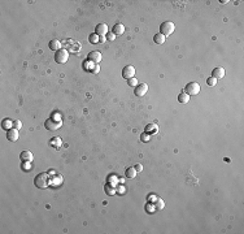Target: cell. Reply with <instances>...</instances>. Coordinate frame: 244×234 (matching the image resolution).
Listing matches in <instances>:
<instances>
[{
	"label": "cell",
	"instance_id": "1",
	"mask_svg": "<svg viewBox=\"0 0 244 234\" xmlns=\"http://www.w3.org/2000/svg\"><path fill=\"white\" fill-rule=\"evenodd\" d=\"M62 125V120H61V116L59 117L57 114H55V116H52L51 118H48V120L46 121V129L48 130H57L60 129Z\"/></svg>",
	"mask_w": 244,
	"mask_h": 234
},
{
	"label": "cell",
	"instance_id": "2",
	"mask_svg": "<svg viewBox=\"0 0 244 234\" xmlns=\"http://www.w3.org/2000/svg\"><path fill=\"white\" fill-rule=\"evenodd\" d=\"M34 183H35V186L38 187V189H47V187L49 186V178H48V176H47V173L38 174V176L35 177V180H34Z\"/></svg>",
	"mask_w": 244,
	"mask_h": 234
},
{
	"label": "cell",
	"instance_id": "3",
	"mask_svg": "<svg viewBox=\"0 0 244 234\" xmlns=\"http://www.w3.org/2000/svg\"><path fill=\"white\" fill-rule=\"evenodd\" d=\"M174 30H176V26H174V24L170 22V21H166V22L161 24V26H160V34H162L165 38L171 35V34L174 33Z\"/></svg>",
	"mask_w": 244,
	"mask_h": 234
},
{
	"label": "cell",
	"instance_id": "4",
	"mask_svg": "<svg viewBox=\"0 0 244 234\" xmlns=\"http://www.w3.org/2000/svg\"><path fill=\"white\" fill-rule=\"evenodd\" d=\"M68 59H69V52L64 48L57 51L55 55V61L57 62V64H65V62L68 61Z\"/></svg>",
	"mask_w": 244,
	"mask_h": 234
},
{
	"label": "cell",
	"instance_id": "5",
	"mask_svg": "<svg viewBox=\"0 0 244 234\" xmlns=\"http://www.w3.org/2000/svg\"><path fill=\"white\" fill-rule=\"evenodd\" d=\"M183 92H186V94H188V95H198V94L200 92V86H199V83H196V82H190L188 85H187L186 87H184V91Z\"/></svg>",
	"mask_w": 244,
	"mask_h": 234
},
{
	"label": "cell",
	"instance_id": "6",
	"mask_svg": "<svg viewBox=\"0 0 244 234\" xmlns=\"http://www.w3.org/2000/svg\"><path fill=\"white\" fill-rule=\"evenodd\" d=\"M134 76H135V68L131 67V65H126V67L122 69V77L126 78V79L134 78Z\"/></svg>",
	"mask_w": 244,
	"mask_h": 234
},
{
	"label": "cell",
	"instance_id": "7",
	"mask_svg": "<svg viewBox=\"0 0 244 234\" xmlns=\"http://www.w3.org/2000/svg\"><path fill=\"white\" fill-rule=\"evenodd\" d=\"M95 34L99 36H105L108 34V25L107 24H99L95 27Z\"/></svg>",
	"mask_w": 244,
	"mask_h": 234
},
{
	"label": "cell",
	"instance_id": "8",
	"mask_svg": "<svg viewBox=\"0 0 244 234\" xmlns=\"http://www.w3.org/2000/svg\"><path fill=\"white\" fill-rule=\"evenodd\" d=\"M147 91H148V85H146V83H142V85H138L135 87V90H134V92H135L136 96H144Z\"/></svg>",
	"mask_w": 244,
	"mask_h": 234
},
{
	"label": "cell",
	"instance_id": "9",
	"mask_svg": "<svg viewBox=\"0 0 244 234\" xmlns=\"http://www.w3.org/2000/svg\"><path fill=\"white\" fill-rule=\"evenodd\" d=\"M7 138H8V140H11V142H16V140H18V138H20V135H18V130L17 129H9V130H7Z\"/></svg>",
	"mask_w": 244,
	"mask_h": 234
},
{
	"label": "cell",
	"instance_id": "10",
	"mask_svg": "<svg viewBox=\"0 0 244 234\" xmlns=\"http://www.w3.org/2000/svg\"><path fill=\"white\" fill-rule=\"evenodd\" d=\"M88 60L92 61V62H95V64H99V62L101 61V54L98 52V51L90 52V54H88Z\"/></svg>",
	"mask_w": 244,
	"mask_h": 234
},
{
	"label": "cell",
	"instance_id": "11",
	"mask_svg": "<svg viewBox=\"0 0 244 234\" xmlns=\"http://www.w3.org/2000/svg\"><path fill=\"white\" fill-rule=\"evenodd\" d=\"M212 76H213L215 79L223 78L225 77V69H223V68H221V67L215 68V69H213V72H212Z\"/></svg>",
	"mask_w": 244,
	"mask_h": 234
},
{
	"label": "cell",
	"instance_id": "12",
	"mask_svg": "<svg viewBox=\"0 0 244 234\" xmlns=\"http://www.w3.org/2000/svg\"><path fill=\"white\" fill-rule=\"evenodd\" d=\"M49 49H52V51H60L61 49V43H60V40H57V39H54V40H51L49 42Z\"/></svg>",
	"mask_w": 244,
	"mask_h": 234
},
{
	"label": "cell",
	"instance_id": "13",
	"mask_svg": "<svg viewBox=\"0 0 244 234\" xmlns=\"http://www.w3.org/2000/svg\"><path fill=\"white\" fill-rule=\"evenodd\" d=\"M125 33V26L122 24H117L113 26V34L116 36L117 35H122V34Z\"/></svg>",
	"mask_w": 244,
	"mask_h": 234
},
{
	"label": "cell",
	"instance_id": "14",
	"mask_svg": "<svg viewBox=\"0 0 244 234\" xmlns=\"http://www.w3.org/2000/svg\"><path fill=\"white\" fill-rule=\"evenodd\" d=\"M20 159L22 161H33L34 156H33V154H31L30 151H24V152H21Z\"/></svg>",
	"mask_w": 244,
	"mask_h": 234
},
{
	"label": "cell",
	"instance_id": "15",
	"mask_svg": "<svg viewBox=\"0 0 244 234\" xmlns=\"http://www.w3.org/2000/svg\"><path fill=\"white\" fill-rule=\"evenodd\" d=\"M178 102H179L181 104H187V103L190 102V95L186 92H181L179 95H178Z\"/></svg>",
	"mask_w": 244,
	"mask_h": 234
},
{
	"label": "cell",
	"instance_id": "16",
	"mask_svg": "<svg viewBox=\"0 0 244 234\" xmlns=\"http://www.w3.org/2000/svg\"><path fill=\"white\" fill-rule=\"evenodd\" d=\"M1 127L4 130H9L13 127V121L9 120V118H4V120L1 121Z\"/></svg>",
	"mask_w": 244,
	"mask_h": 234
},
{
	"label": "cell",
	"instance_id": "17",
	"mask_svg": "<svg viewBox=\"0 0 244 234\" xmlns=\"http://www.w3.org/2000/svg\"><path fill=\"white\" fill-rule=\"evenodd\" d=\"M153 42H155L156 44H164V43H165V36L162 35V34H156V35L153 36Z\"/></svg>",
	"mask_w": 244,
	"mask_h": 234
},
{
	"label": "cell",
	"instance_id": "18",
	"mask_svg": "<svg viewBox=\"0 0 244 234\" xmlns=\"http://www.w3.org/2000/svg\"><path fill=\"white\" fill-rule=\"evenodd\" d=\"M135 176H136V170H135V168H127L126 169V177L127 178H135Z\"/></svg>",
	"mask_w": 244,
	"mask_h": 234
},
{
	"label": "cell",
	"instance_id": "19",
	"mask_svg": "<svg viewBox=\"0 0 244 234\" xmlns=\"http://www.w3.org/2000/svg\"><path fill=\"white\" fill-rule=\"evenodd\" d=\"M157 125L156 124H149L147 125V129H146V133H157Z\"/></svg>",
	"mask_w": 244,
	"mask_h": 234
},
{
	"label": "cell",
	"instance_id": "20",
	"mask_svg": "<svg viewBox=\"0 0 244 234\" xmlns=\"http://www.w3.org/2000/svg\"><path fill=\"white\" fill-rule=\"evenodd\" d=\"M164 200H161V199H157V200L155 202V208H156V211H160L164 208Z\"/></svg>",
	"mask_w": 244,
	"mask_h": 234
},
{
	"label": "cell",
	"instance_id": "21",
	"mask_svg": "<svg viewBox=\"0 0 244 234\" xmlns=\"http://www.w3.org/2000/svg\"><path fill=\"white\" fill-rule=\"evenodd\" d=\"M206 83H208V86H210V87H213L217 85V79H215L214 77H209L208 79H206Z\"/></svg>",
	"mask_w": 244,
	"mask_h": 234
},
{
	"label": "cell",
	"instance_id": "22",
	"mask_svg": "<svg viewBox=\"0 0 244 234\" xmlns=\"http://www.w3.org/2000/svg\"><path fill=\"white\" fill-rule=\"evenodd\" d=\"M127 83H129V86H131V87H136L138 86V79L135 77L130 78V79H127Z\"/></svg>",
	"mask_w": 244,
	"mask_h": 234
},
{
	"label": "cell",
	"instance_id": "23",
	"mask_svg": "<svg viewBox=\"0 0 244 234\" xmlns=\"http://www.w3.org/2000/svg\"><path fill=\"white\" fill-rule=\"evenodd\" d=\"M13 127H14V129H17V130H20L21 127H22V122H21L20 120L13 121Z\"/></svg>",
	"mask_w": 244,
	"mask_h": 234
},
{
	"label": "cell",
	"instance_id": "24",
	"mask_svg": "<svg viewBox=\"0 0 244 234\" xmlns=\"http://www.w3.org/2000/svg\"><path fill=\"white\" fill-rule=\"evenodd\" d=\"M31 161H24V164H22V168H24V170H31Z\"/></svg>",
	"mask_w": 244,
	"mask_h": 234
},
{
	"label": "cell",
	"instance_id": "25",
	"mask_svg": "<svg viewBox=\"0 0 244 234\" xmlns=\"http://www.w3.org/2000/svg\"><path fill=\"white\" fill-rule=\"evenodd\" d=\"M140 139H142L143 142H149V139H151V135H149L148 133H144V134H142Z\"/></svg>",
	"mask_w": 244,
	"mask_h": 234
},
{
	"label": "cell",
	"instance_id": "26",
	"mask_svg": "<svg viewBox=\"0 0 244 234\" xmlns=\"http://www.w3.org/2000/svg\"><path fill=\"white\" fill-rule=\"evenodd\" d=\"M105 191H107V194H108V195L114 194V189H113V187H111V185H107V186H105Z\"/></svg>",
	"mask_w": 244,
	"mask_h": 234
},
{
	"label": "cell",
	"instance_id": "27",
	"mask_svg": "<svg viewBox=\"0 0 244 234\" xmlns=\"http://www.w3.org/2000/svg\"><path fill=\"white\" fill-rule=\"evenodd\" d=\"M146 210H147V212L152 213V212H155V211H156V208H155V205H152V204H147V205H146Z\"/></svg>",
	"mask_w": 244,
	"mask_h": 234
},
{
	"label": "cell",
	"instance_id": "28",
	"mask_svg": "<svg viewBox=\"0 0 244 234\" xmlns=\"http://www.w3.org/2000/svg\"><path fill=\"white\" fill-rule=\"evenodd\" d=\"M90 42H91V43H98L99 42V35H96V34L91 35V36H90Z\"/></svg>",
	"mask_w": 244,
	"mask_h": 234
},
{
	"label": "cell",
	"instance_id": "29",
	"mask_svg": "<svg viewBox=\"0 0 244 234\" xmlns=\"http://www.w3.org/2000/svg\"><path fill=\"white\" fill-rule=\"evenodd\" d=\"M134 168H135V170H136V172H140V170H143V167H142V165H140V164H136V165H135V167H134Z\"/></svg>",
	"mask_w": 244,
	"mask_h": 234
},
{
	"label": "cell",
	"instance_id": "30",
	"mask_svg": "<svg viewBox=\"0 0 244 234\" xmlns=\"http://www.w3.org/2000/svg\"><path fill=\"white\" fill-rule=\"evenodd\" d=\"M107 38H108V40H114L116 39V35H114V34H108Z\"/></svg>",
	"mask_w": 244,
	"mask_h": 234
},
{
	"label": "cell",
	"instance_id": "31",
	"mask_svg": "<svg viewBox=\"0 0 244 234\" xmlns=\"http://www.w3.org/2000/svg\"><path fill=\"white\" fill-rule=\"evenodd\" d=\"M99 70H100V67L98 64L95 65V68H93V70H92V73H99Z\"/></svg>",
	"mask_w": 244,
	"mask_h": 234
},
{
	"label": "cell",
	"instance_id": "32",
	"mask_svg": "<svg viewBox=\"0 0 244 234\" xmlns=\"http://www.w3.org/2000/svg\"><path fill=\"white\" fill-rule=\"evenodd\" d=\"M99 42H105V36H99Z\"/></svg>",
	"mask_w": 244,
	"mask_h": 234
}]
</instances>
